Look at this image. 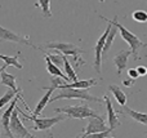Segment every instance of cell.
Here are the masks:
<instances>
[{
    "label": "cell",
    "mask_w": 147,
    "mask_h": 138,
    "mask_svg": "<svg viewBox=\"0 0 147 138\" xmlns=\"http://www.w3.org/2000/svg\"><path fill=\"white\" fill-rule=\"evenodd\" d=\"M99 18H102V20H105L106 22H109V23H111V25H114L115 27L117 28V31L120 32V36H121V38L124 39V40L127 41L128 44H129L130 53H132L133 58H134V59H138V58H140V56H138V49H140V48H143V46H146V44L143 43V41H141L140 38H138L137 35H134L132 31H129L128 28H125L123 25H120L119 21H117V17H116V15H115L114 20H109V18L103 17V15H99Z\"/></svg>",
    "instance_id": "cell-1"
},
{
    "label": "cell",
    "mask_w": 147,
    "mask_h": 138,
    "mask_svg": "<svg viewBox=\"0 0 147 138\" xmlns=\"http://www.w3.org/2000/svg\"><path fill=\"white\" fill-rule=\"evenodd\" d=\"M59 100H81V101H88V102H103V98H98L94 96L89 94L88 89H80V88H62L61 92L57 96L52 97L49 102H54V101Z\"/></svg>",
    "instance_id": "cell-2"
},
{
    "label": "cell",
    "mask_w": 147,
    "mask_h": 138,
    "mask_svg": "<svg viewBox=\"0 0 147 138\" xmlns=\"http://www.w3.org/2000/svg\"><path fill=\"white\" fill-rule=\"evenodd\" d=\"M44 48L47 49H56V50L61 52L63 56H70L74 59L76 66L83 65L84 61L81 59V54L84 53V49L79 48L78 45L71 43H59V41H49V43L44 44Z\"/></svg>",
    "instance_id": "cell-3"
},
{
    "label": "cell",
    "mask_w": 147,
    "mask_h": 138,
    "mask_svg": "<svg viewBox=\"0 0 147 138\" xmlns=\"http://www.w3.org/2000/svg\"><path fill=\"white\" fill-rule=\"evenodd\" d=\"M56 112L65 114L71 119H86L89 116L93 118H102L106 119V115H99L94 110H92L88 105H78V106H67V107H58L54 108Z\"/></svg>",
    "instance_id": "cell-4"
},
{
    "label": "cell",
    "mask_w": 147,
    "mask_h": 138,
    "mask_svg": "<svg viewBox=\"0 0 147 138\" xmlns=\"http://www.w3.org/2000/svg\"><path fill=\"white\" fill-rule=\"evenodd\" d=\"M17 107V111L18 114H22V116L25 119H27V120H31L34 121V124H35V128H32L34 131H47V129H51L53 125H56L57 123H59V121H63L65 119V115H59V116H56V118H38V116L35 115H27L26 112H23L22 110H21L18 106H16Z\"/></svg>",
    "instance_id": "cell-5"
},
{
    "label": "cell",
    "mask_w": 147,
    "mask_h": 138,
    "mask_svg": "<svg viewBox=\"0 0 147 138\" xmlns=\"http://www.w3.org/2000/svg\"><path fill=\"white\" fill-rule=\"evenodd\" d=\"M9 129H10V132H12L13 136H16L18 138H34L32 134L26 129V127L23 125L22 123H21L20 118H18L17 107H14V110L12 111V115H10Z\"/></svg>",
    "instance_id": "cell-6"
},
{
    "label": "cell",
    "mask_w": 147,
    "mask_h": 138,
    "mask_svg": "<svg viewBox=\"0 0 147 138\" xmlns=\"http://www.w3.org/2000/svg\"><path fill=\"white\" fill-rule=\"evenodd\" d=\"M0 40L23 44V45L31 46V48H38V46H35L32 43H31L30 39H28L27 36H23V35H21V34L13 32V31H10V30H8V28L3 27L1 25H0Z\"/></svg>",
    "instance_id": "cell-7"
},
{
    "label": "cell",
    "mask_w": 147,
    "mask_h": 138,
    "mask_svg": "<svg viewBox=\"0 0 147 138\" xmlns=\"http://www.w3.org/2000/svg\"><path fill=\"white\" fill-rule=\"evenodd\" d=\"M88 119V127L84 128V132L80 134V138H85L89 136H93L96 133H99V132H103L106 131V123L105 120L106 119H102V118H93V116H89Z\"/></svg>",
    "instance_id": "cell-8"
},
{
    "label": "cell",
    "mask_w": 147,
    "mask_h": 138,
    "mask_svg": "<svg viewBox=\"0 0 147 138\" xmlns=\"http://www.w3.org/2000/svg\"><path fill=\"white\" fill-rule=\"evenodd\" d=\"M110 28H111V23H109V26L106 27L105 32L101 35V38L98 39L96 46H94V70L97 71V74H101V66H102V49L105 45V40H106V36L109 34Z\"/></svg>",
    "instance_id": "cell-9"
},
{
    "label": "cell",
    "mask_w": 147,
    "mask_h": 138,
    "mask_svg": "<svg viewBox=\"0 0 147 138\" xmlns=\"http://www.w3.org/2000/svg\"><path fill=\"white\" fill-rule=\"evenodd\" d=\"M20 100H21V96H20V93H17V94L14 96V98L12 100V103L9 105V107H8L7 110L1 114V116H0V118H1V119H0V121H1V125H3V128H4V134H5V136H8V137H10V138L13 137L12 132H10V129H9L10 115H12V111L14 110V107L17 106V102Z\"/></svg>",
    "instance_id": "cell-10"
},
{
    "label": "cell",
    "mask_w": 147,
    "mask_h": 138,
    "mask_svg": "<svg viewBox=\"0 0 147 138\" xmlns=\"http://www.w3.org/2000/svg\"><path fill=\"white\" fill-rule=\"evenodd\" d=\"M103 102H106V110H107V121H109V125H110V132H112L117 125H120V121L119 118H117V114L115 112L114 107H112V102L110 100L109 94H105L103 97Z\"/></svg>",
    "instance_id": "cell-11"
},
{
    "label": "cell",
    "mask_w": 147,
    "mask_h": 138,
    "mask_svg": "<svg viewBox=\"0 0 147 138\" xmlns=\"http://www.w3.org/2000/svg\"><path fill=\"white\" fill-rule=\"evenodd\" d=\"M129 56H132L130 50H120L116 56L114 57V62L116 65V69H117V75H121V72L127 69V63H128V59H129Z\"/></svg>",
    "instance_id": "cell-12"
},
{
    "label": "cell",
    "mask_w": 147,
    "mask_h": 138,
    "mask_svg": "<svg viewBox=\"0 0 147 138\" xmlns=\"http://www.w3.org/2000/svg\"><path fill=\"white\" fill-rule=\"evenodd\" d=\"M97 84L96 79H86V80H75V81L67 83L63 81L61 85H59V89L62 88H80V89H89L90 87Z\"/></svg>",
    "instance_id": "cell-13"
},
{
    "label": "cell",
    "mask_w": 147,
    "mask_h": 138,
    "mask_svg": "<svg viewBox=\"0 0 147 138\" xmlns=\"http://www.w3.org/2000/svg\"><path fill=\"white\" fill-rule=\"evenodd\" d=\"M120 112L127 114L129 118H132L133 120L138 121V123L143 124V125H146V124H147V115L145 112H137V111L129 108L127 105H124V106H121V107H120Z\"/></svg>",
    "instance_id": "cell-14"
},
{
    "label": "cell",
    "mask_w": 147,
    "mask_h": 138,
    "mask_svg": "<svg viewBox=\"0 0 147 138\" xmlns=\"http://www.w3.org/2000/svg\"><path fill=\"white\" fill-rule=\"evenodd\" d=\"M43 89H47V93L44 94V97L40 98V101L38 102V105H36V107H35V110L32 111V115H35V116H39V115H40V114L43 112V110L45 108V106L49 103V100H51V96H52V93H53L54 88L51 85L49 88H43Z\"/></svg>",
    "instance_id": "cell-15"
},
{
    "label": "cell",
    "mask_w": 147,
    "mask_h": 138,
    "mask_svg": "<svg viewBox=\"0 0 147 138\" xmlns=\"http://www.w3.org/2000/svg\"><path fill=\"white\" fill-rule=\"evenodd\" d=\"M44 59H45V62H47V70H48V72L52 75V76H58V77H62L65 81H70L69 77L66 76V74L62 72V70L59 69L58 66H56V65L49 59V57L47 56V53H44Z\"/></svg>",
    "instance_id": "cell-16"
},
{
    "label": "cell",
    "mask_w": 147,
    "mask_h": 138,
    "mask_svg": "<svg viewBox=\"0 0 147 138\" xmlns=\"http://www.w3.org/2000/svg\"><path fill=\"white\" fill-rule=\"evenodd\" d=\"M0 81H1L3 85L10 88V89L20 90L21 92V89L17 87V84H16V76L14 75H12V74H8L5 70H3V71L0 72Z\"/></svg>",
    "instance_id": "cell-17"
},
{
    "label": "cell",
    "mask_w": 147,
    "mask_h": 138,
    "mask_svg": "<svg viewBox=\"0 0 147 138\" xmlns=\"http://www.w3.org/2000/svg\"><path fill=\"white\" fill-rule=\"evenodd\" d=\"M109 89H110V92L114 94V97H115V100H116V102L119 103L120 106H124V105H127V101H128V96L125 94L124 92L121 90V88L120 87H117V85H115V84H111V85H109Z\"/></svg>",
    "instance_id": "cell-18"
},
{
    "label": "cell",
    "mask_w": 147,
    "mask_h": 138,
    "mask_svg": "<svg viewBox=\"0 0 147 138\" xmlns=\"http://www.w3.org/2000/svg\"><path fill=\"white\" fill-rule=\"evenodd\" d=\"M116 32H117V28L115 27L114 25H111V28H110L109 34H107V36H106V40H105L103 49H102V57L106 56V54L109 53L110 48H111V45H112V41H114V39H115V35H116Z\"/></svg>",
    "instance_id": "cell-19"
},
{
    "label": "cell",
    "mask_w": 147,
    "mask_h": 138,
    "mask_svg": "<svg viewBox=\"0 0 147 138\" xmlns=\"http://www.w3.org/2000/svg\"><path fill=\"white\" fill-rule=\"evenodd\" d=\"M20 52H18L16 56H5V54H0V59H3L4 61V63H5V66H13V67H16V69H18V70H21L22 69V65L20 63Z\"/></svg>",
    "instance_id": "cell-20"
},
{
    "label": "cell",
    "mask_w": 147,
    "mask_h": 138,
    "mask_svg": "<svg viewBox=\"0 0 147 138\" xmlns=\"http://www.w3.org/2000/svg\"><path fill=\"white\" fill-rule=\"evenodd\" d=\"M65 69V74H66V76L69 77L70 81H75V80H78V75H76L75 70L72 69L71 63H70V61L67 59L66 56H63V66H62Z\"/></svg>",
    "instance_id": "cell-21"
},
{
    "label": "cell",
    "mask_w": 147,
    "mask_h": 138,
    "mask_svg": "<svg viewBox=\"0 0 147 138\" xmlns=\"http://www.w3.org/2000/svg\"><path fill=\"white\" fill-rule=\"evenodd\" d=\"M35 7L40 8L43 12V17L45 18H51L52 17V12H51V0H38L35 4Z\"/></svg>",
    "instance_id": "cell-22"
},
{
    "label": "cell",
    "mask_w": 147,
    "mask_h": 138,
    "mask_svg": "<svg viewBox=\"0 0 147 138\" xmlns=\"http://www.w3.org/2000/svg\"><path fill=\"white\" fill-rule=\"evenodd\" d=\"M17 93H21L20 90H14V89H8L7 92L4 93V94L0 97V108H3L4 106H7L8 102H10V101L14 98V96L17 94Z\"/></svg>",
    "instance_id": "cell-23"
},
{
    "label": "cell",
    "mask_w": 147,
    "mask_h": 138,
    "mask_svg": "<svg viewBox=\"0 0 147 138\" xmlns=\"http://www.w3.org/2000/svg\"><path fill=\"white\" fill-rule=\"evenodd\" d=\"M47 56H48L49 59H51L56 66H58L59 69L63 66V54H62L61 52H58V53H47Z\"/></svg>",
    "instance_id": "cell-24"
},
{
    "label": "cell",
    "mask_w": 147,
    "mask_h": 138,
    "mask_svg": "<svg viewBox=\"0 0 147 138\" xmlns=\"http://www.w3.org/2000/svg\"><path fill=\"white\" fill-rule=\"evenodd\" d=\"M132 18L136 21V22L145 23L147 21V13L145 10H134V12L132 13Z\"/></svg>",
    "instance_id": "cell-25"
},
{
    "label": "cell",
    "mask_w": 147,
    "mask_h": 138,
    "mask_svg": "<svg viewBox=\"0 0 147 138\" xmlns=\"http://www.w3.org/2000/svg\"><path fill=\"white\" fill-rule=\"evenodd\" d=\"M128 76L136 80L137 77H140V75H138V72H137V70H136V69H130L129 71H128Z\"/></svg>",
    "instance_id": "cell-26"
},
{
    "label": "cell",
    "mask_w": 147,
    "mask_h": 138,
    "mask_svg": "<svg viewBox=\"0 0 147 138\" xmlns=\"http://www.w3.org/2000/svg\"><path fill=\"white\" fill-rule=\"evenodd\" d=\"M137 72H138V75L140 76H145V75L147 74V70H146V67L145 66H140V67H137Z\"/></svg>",
    "instance_id": "cell-27"
},
{
    "label": "cell",
    "mask_w": 147,
    "mask_h": 138,
    "mask_svg": "<svg viewBox=\"0 0 147 138\" xmlns=\"http://www.w3.org/2000/svg\"><path fill=\"white\" fill-rule=\"evenodd\" d=\"M133 83H134V79H132V77L123 80V84H124L125 87H130V85H133Z\"/></svg>",
    "instance_id": "cell-28"
},
{
    "label": "cell",
    "mask_w": 147,
    "mask_h": 138,
    "mask_svg": "<svg viewBox=\"0 0 147 138\" xmlns=\"http://www.w3.org/2000/svg\"><path fill=\"white\" fill-rule=\"evenodd\" d=\"M5 69H7V66H5V65H4V66H1V67H0V72H1L3 70H5Z\"/></svg>",
    "instance_id": "cell-29"
},
{
    "label": "cell",
    "mask_w": 147,
    "mask_h": 138,
    "mask_svg": "<svg viewBox=\"0 0 147 138\" xmlns=\"http://www.w3.org/2000/svg\"><path fill=\"white\" fill-rule=\"evenodd\" d=\"M0 134H1V133H0Z\"/></svg>",
    "instance_id": "cell-30"
}]
</instances>
